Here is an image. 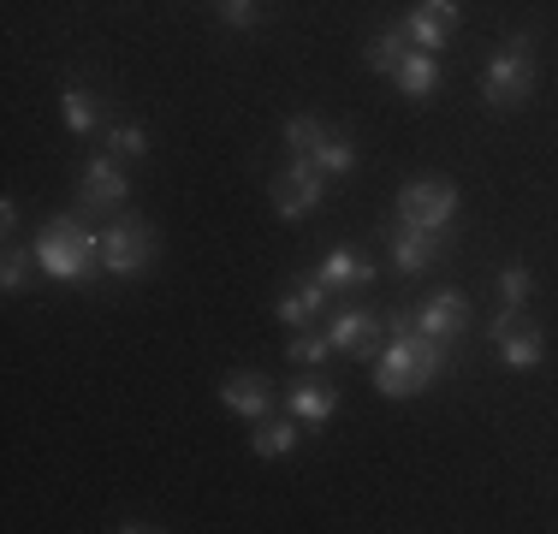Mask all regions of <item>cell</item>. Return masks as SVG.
<instances>
[{"instance_id": "cell-1", "label": "cell", "mask_w": 558, "mask_h": 534, "mask_svg": "<svg viewBox=\"0 0 558 534\" xmlns=\"http://www.w3.org/2000/svg\"><path fill=\"white\" fill-rule=\"evenodd\" d=\"M451 368V344L428 339L416 327V310H392L387 315V344L368 356V380L380 398H416Z\"/></svg>"}, {"instance_id": "cell-2", "label": "cell", "mask_w": 558, "mask_h": 534, "mask_svg": "<svg viewBox=\"0 0 558 534\" xmlns=\"http://www.w3.org/2000/svg\"><path fill=\"white\" fill-rule=\"evenodd\" d=\"M31 250H36V267H43L48 279H60V286H89V279L101 274V226L77 208L54 214V220L31 238Z\"/></svg>"}, {"instance_id": "cell-3", "label": "cell", "mask_w": 558, "mask_h": 534, "mask_svg": "<svg viewBox=\"0 0 558 534\" xmlns=\"http://www.w3.org/2000/svg\"><path fill=\"white\" fill-rule=\"evenodd\" d=\"M529 89H535V36L517 31V36H505L499 53L487 60L482 101H487V113H511V107L529 101Z\"/></svg>"}, {"instance_id": "cell-4", "label": "cell", "mask_w": 558, "mask_h": 534, "mask_svg": "<svg viewBox=\"0 0 558 534\" xmlns=\"http://www.w3.org/2000/svg\"><path fill=\"white\" fill-rule=\"evenodd\" d=\"M155 250H161V238H155V226L143 220V214H113V220L101 226V274H113V279L149 274Z\"/></svg>"}, {"instance_id": "cell-5", "label": "cell", "mask_w": 558, "mask_h": 534, "mask_svg": "<svg viewBox=\"0 0 558 534\" xmlns=\"http://www.w3.org/2000/svg\"><path fill=\"white\" fill-rule=\"evenodd\" d=\"M327 184H333V179H327V172L315 167L310 155H291L286 167L274 172V184H268V203H274V214H279V220H310V214L327 203Z\"/></svg>"}, {"instance_id": "cell-6", "label": "cell", "mask_w": 558, "mask_h": 534, "mask_svg": "<svg viewBox=\"0 0 558 534\" xmlns=\"http://www.w3.org/2000/svg\"><path fill=\"white\" fill-rule=\"evenodd\" d=\"M125 196H131V179L119 167V155H89L77 167V214H89L96 226H108L113 214H125Z\"/></svg>"}, {"instance_id": "cell-7", "label": "cell", "mask_w": 558, "mask_h": 534, "mask_svg": "<svg viewBox=\"0 0 558 534\" xmlns=\"http://www.w3.org/2000/svg\"><path fill=\"white\" fill-rule=\"evenodd\" d=\"M392 214L410 226H428V232H451V220H458V184L451 179H410L398 191Z\"/></svg>"}, {"instance_id": "cell-8", "label": "cell", "mask_w": 558, "mask_h": 534, "mask_svg": "<svg viewBox=\"0 0 558 534\" xmlns=\"http://www.w3.org/2000/svg\"><path fill=\"white\" fill-rule=\"evenodd\" d=\"M487 339L499 344V363H505V368H517V374L541 368V356H547L541 320L529 315V310H499V315H494V327H487Z\"/></svg>"}, {"instance_id": "cell-9", "label": "cell", "mask_w": 558, "mask_h": 534, "mask_svg": "<svg viewBox=\"0 0 558 534\" xmlns=\"http://www.w3.org/2000/svg\"><path fill=\"white\" fill-rule=\"evenodd\" d=\"M387 250H392V274L398 279H416V274H428V267L440 262L446 232H428V226H410V220H398V214H392Z\"/></svg>"}, {"instance_id": "cell-10", "label": "cell", "mask_w": 558, "mask_h": 534, "mask_svg": "<svg viewBox=\"0 0 558 534\" xmlns=\"http://www.w3.org/2000/svg\"><path fill=\"white\" fill-rule=\"evenodd\" d=\"M458 19H463V0H416L398 24H404L416 53H440L451 43V31H458Z\"/></svg>"}, {"instance_id": "cell-11", "label": "cell", "mask_w": 558, "mask_h": 534, "mask_svg": "<svg viewBox=\"0 0 558 534\" xmlns=\"http://www.w3.org/2000/svg\"><path fill=\"white\" fill-rule=\"evenodd\" d=\"M327 339H333V351L339 356H375L380 344H387V315H375V310H339L333 320H327Z\"/></svg>"}, {"instance_id": "cell-12", "label": "cell", "mask_w": 558, "mask_h": 534, "mask_svg": "<svg viewBox=\"0 0 558 534\" xmlns=\"http://www.w3.org/2000/svg\"><path fill=\"white\" fill-rule=\"evenodd\" d=\"M416 327L428 332V339H440V344L458 351L463 332H470V298H463V291H434V298H422L416 303Z\"/></svg>"}, {"instance_id": "cell-13", "label": "cell", "mask_w": 558, "mask_h": 534, "mask_svg": "<svg viewBox=\"0 0 558 534\" xmlns=\"http://www.w3.org/2000/svg\"><path fill=\"white\" fill-rule=\"evenodd\" d=\"M220 404L232 410V416H244V422H262V416H274V380L256 374V368H238V374L220 380Z\"/></svg>"}, {"instance_id": "cell-14", "label": "cell", "mask_w": 558, "mask_h": 534, "mask_svg": "<svg viewBox=\"0 0 558 534\" xmlns=\"http://www.w3.org/2000/svg\"><path fill=\"white\" fill-rule=\"evenodd\" d=\"M327 310H333V291H327L315 274H303L298 291L274 303V320H279V327H291V332H303V327H322Z\"/></svg>"}, {"instance_id": "cell-15", "label": "cell", "mask_w": 558, "mask_h": 534, "mask_svg": "<svg viewBox=\"0 0 558 534\" xmlns=\"http://www.w3.org/2000/svg\"><path fill=\"white\" fill-rule=\"evenodd\" d=\"M286 410H291L303 427H327V422L339 416V386L322 380V374H315V380H298V386L286 392Z\"/></svg>"}, {"instance_id": "cell-16", "label": "cell", "mask_w": 558, "mask_h": 534, "mask_svg": "<svg viewBox=\"0 0 558 534\" xmlns=\"http://www.w3.org/2000/svg\"><path fill=\"white\" fill-rule=\"evenodd\" d=\"M315 279H322L333 298H344V291H363V286H375V262L368 256H356V250H333L322 267H310Z\"/></svg>"}, {"instance_id": "cell-17", "label": "cell", "mask_w": 558, "mask_h": 534, "mask_svg": "<svg viewBox=\"0 0 558 534\" xmlns=\"http://www.w3.org/2000/svg\"><path fill=\"white\" fill-rule=\"evenodd\" d=\"M60 101H65V131H72V137L89 143L96 131H108V125H101V96L89 84H77V77H72V84L60 89Z\"/></svg>"}, {"instance_id": "cell-18", "label": "cell", "mask_w": 558, "mask_h": 534, "mask_svg": "<svg viewBox=\"0 0 558 534\" xmlns=\"http://www.w3.org/2000/svg\"><path fill=\"white\" fill-rule=\"evenodd\" d=\"M398 96L404 101H434V89H440V53H416L410 48V60L398 65Z\"/></svg>"}, {"instance_id": "cell-19", "label": "cell", "mask_w": 558, "mask_h": 534, "mask_svg": "<svg viewBox=\"0 0 558 534\" xmlns=\"http://www.w3.org/2000/svg\"><path fill=\"white\" fill-rule=\"evenodd\" d=\"M363 60H368V72H387V77H398V65L410 60V36H404V24H387L380 36H368Z\"/></svg>"}, {"instance_id": "cell-20", "label": "cell", "mask_w": 558, "mask_h": 534, "mask_svg": "<svg viewBox=\"0 0 558 534\" xmlns=\"http://www.w3.org/2000/svg\"><path fill=\"white\" fill-rule=\"evenodd\" d=\"M298 434H303V422L286 410V416H262L256 434H250V446H256V458H286V451L298 446Z\"/></svg>"}, {"instance_id": "cell-21", "label": "cell", "mask_w": 558, "mask_h": 534, "mask_svg": "<svg viewBox=\"0 0 558 534\" xmlns=\"http://www.w3.org/2000/svg\"><path fill=\"white\" fill-rule=\"evenodd\" d=\"M310 160H315V167L327 172V179H344V172L356 167V143L344 137V131H333V125H327L322 137H315V149H310Z\"/></svg>"}, {"instance_id": "cell-22", "label": "cell", "mask_w": 558, "mask_h": 534, "mask_svg": "<svg viewBox=\"0 0 558 534\" xmlns=\"http://www.w3.org/2000/svg\"><path fill=\"white\" fill-rule=\"evenodd\" d=\"M286 356L298 368H327V356H339V351H333V339H327V327H303V332H291Z\"/></svg>"}, {"instance_id": "cell-23", "label": "cell", "mask_w": 558, "mask_h": 534, "mask_svg": "<svg viewBox=\"0 0 558 534\" xmlns=\"http://www.w3.org/2000/svg\"><path fill=\"white\" fill-rule=\"evenodd\" d=\"M529 291H535V274H529L523 262H505V267H499V298H505V310H529Z\"/></svg>"}, {"instance_id": "cell-24", "label": "cell", "mask_w": 558, "mask_h": 534, "mask_svg": "<svg viewBox=\"0 0 558 534\" xmlns=\"http://www.w3.org/2000/svg\"><path fill=\"white\" fill-rule=\"evenodd\" d=\"M101 137H108V155H119V160H143V155H149V131H143V125H108Z\"/></svg>"}, {"instance_id": "cell-25", "label": "cell", "mask_w": 558, "mask_h": 534, "mask_svg": "<svg viewBox=\"0 0 558 534\" xmlns=\"http://www.w3.org/2000/svg\"><path fill=\"white\" fill-rule=\"evenodd\" d=\"M322 131H327V125H322V119H315V113H291V119H286V131H279V137H286V149H291V155H310V149H315V137H322Z\"/></svg>"}, {"instance_id": "cell-26", "label": "cell", "mask_w": 558, "mask_h": 534, "mask_svg": "<svg viewBox=\"0 0 558 534\" xmlns=\"http://www.w3.org/2000/svg\"><path fill=\"white\" fill-rule=\"evenodd\" d=\"M31 262H36V250L7 244V262H0V291H24V279H31Z\"/></svg>"}, {"instance_id": "cell-27", "label": "cell", "mask_w": 558, "mask_h": 534, "mask_svg": "<svg viewBox=\"0 0 558 534\" xmlns=\"http://www.w3.org/2000/svg\"><path fill=\"white\" fill-rule=\"evenodd\" d=\"M220 19L232 24V31H250V24H256V0H220Z\"/></svg>"}, {"instance_id": "cell-28", "label": "cell", "mask_w": 558, "mask_h": 534, "mask_svg": "<svg viewBox=\"0 0 558 534\" xmlns=\"http://www.w3.org/2000/svg\"><path fill=\"white\" fill-rule=\"evenodd\" d=\"M0 232H7V238H19V203H12V196L0 203Z\"/></svg>"}]
</instances>
